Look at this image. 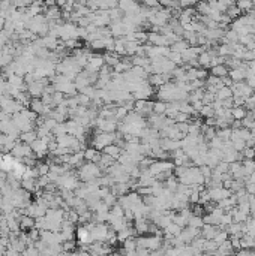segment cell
<instances>
[{
	"mask_svg": "<svg viewBox=\"0 0 255 256\" xmlns=\"http://www.w3.org/2000/svg\"><path fill=\"white\" fill-rule=\"evenodd\" d=\"M245 115V113H243V109H240V108H237V109H234V117H239V118H242Z\"/></svg>",
	"mask_w": 255,
	"mask_h": 256,
	"instance_id": "cell-1",
	"label": "cell"
},
{
	"mask_svg": "<svg viewBox=\"0 0 255 256\" xmlns=\"http://www.w3.org/2000/svg\"><path fill=\"white\" fill-rule=\"evenodd\" d=\"M213 72H215V74H222V75H224L225 69L224 68H216V69H213Z\"/></svg>",
	"mask_w": 255,
	"mask_h": 256,
	"instance_id": "cell-2",
	"label": "cell"
}]
</instances>
